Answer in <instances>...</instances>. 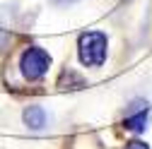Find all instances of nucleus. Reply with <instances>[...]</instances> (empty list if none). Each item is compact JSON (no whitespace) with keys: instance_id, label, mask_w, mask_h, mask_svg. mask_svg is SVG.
Here are the masks:
<instances>
[{"instance_id":"nucleus-1","label":"nucleus","mask_w":152,"mask_h":149,"mask_svg":"<svg viewBox=\"0 0 152 149\" xmlns=\"http://www.w3.org/2000/svg\"><path fill=\"white\" fill-rule=\"evenodd\" d=\"M109 55V36L99 29H89L77 36V58L85 67H102Z\"/></svg>"},{"instance_id":"nucleus-2","label":"nucleus","mask_w":152,"mask_h":149,"mask_svg":"<svg viewBox=\"0 0 152 149\" xmlns=\"http://www.w3.org/2000/svg\"><path fill=\"white\" fill-rule=\"evenodd\" d=\"M51 67V53L41 46H27L20 55V72H22V77L29 80V82H39L46 77V72Z\"/></svg>"},{"instance_id":"nucleus-3","label":"nucleus","mask_w":152,"mask_h":149,"mask_svg":"<svg viewBox=\"0 0 152 149\" xmlns=\"http://www.w3.org/2000/svg\"><path fill=\"white\" fill-rule=\"evenodd\" d=\"M147 113H150L147 101H142V99L133 101V103L128 106L126 118H123V127L130 130V132H142L145 125H147Z\"/></svg>"},{"instance_id":"nucleus-4","label":"nucleus","mask_w":152,"mask_h":149,"mask_svg":"<svg viewBox=\"0 0 152 149\" xmlns=\"http://www.w3.org/2000/svg\"><path fill=\"white\" fill-rule=\"evenodd\" d=\"M22 120H24V125H27V130H41L44 125H46V111L41 108V106H36V103H31V106H27L24 111H22Z\"/></svg>"},{"instance_id":"nucleus-5","label":"nucleus","mask_w":152,"mask_h":149,"mask_svg":"<svg viewBox=\"0 0 152 149\" xmlns=\"http://www.w3.org/2000/svg\"><path fill=\"white\" fill-rule=\"evenodd\" d=\"M58 87L61 89H82L85 87V77L80 72H75L72 67H65L58 77Z\"/></svg>"},{"instance_id":"nucleus-6","label":"nucleus","mask_w":152,"mask_h":149,"mask_svg":"<svg viewBox=\"0 0 152 149\" xmlns=\"http://www.w3.org/2000/svg\"><path fill=\"white\" fill-rule=\"evenodd\" d=\"M123 149H150V144H147L145 140L133 137V140H128V142H126V147H123Z\"/></svg>"},{"instance_id":"nucleus-7","label":"nucleus","mask_w":152,"mask_h":149,"mask_svg":"<svg viewBox=\"0 0 152 149\" xmlns=\"http://www.w3.org/2000/svg\"><path fill=\"white\" fill-rule=\"evenodd\" d=\"M58 5H72V3H77V0H56Z\"/></svg>"}]
</instances>
